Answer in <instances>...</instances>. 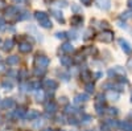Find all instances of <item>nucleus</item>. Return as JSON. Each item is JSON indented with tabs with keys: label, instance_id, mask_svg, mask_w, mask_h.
Wrapping results in <instances>:
<instances>
[{
	"label": "nucleus",
	"instance_id": "aec40b11",
	"mask_svg": "<svg viewBox=\"0 0 132 131\" xmlns=\"http://www.w3.org/2000/svg\"><path fill=\"white\" fill-rule=\"evenodd\" d=\"M61 49H62V52H65V53H71V52H74V47L71 45L70 42H65L63 45L61 47Z\"/></svg>",
	"mask_w": 132,
	"mask_h": 131
},
{
	"label": "nucleus",
	"instance_id": "423d86ee",
	"mask_svg": "<svg viewBox=\"0 0 132 131\" xmlns=\"http://www.w3.org/2000/svg\"><path fill=\"white\" fill-rule=\"evenodd\" d=\"M70 23H71V25H74V27H79V25H82V23H83V17H82L81 15H74V16H71Z\"/></svg>",
	"mask_w": 132,
	"mask_h": 131
},
{
	"label": "nucleus",
	"instance_id": "a19ab883",
	"mask_svg": "<svg viewBox=\"0 0 132 131\" xmlns=\"http://www.w3.org/2000/svg\"><path fill=\"white\" fill-rule=\"evenodd\" d=\"M68 35H69V37H71V38H77V32L75 30H70V32H68Z\"/></svg>",
	"mask_w": 132,
	"mask_h": 131
},
{
	"label": "nucleus",
	"instance_id": "bb28decb",
	"mask_svg": "<svg viewBox=\"0 0 132 131\" xmlns=\"http://www.w3.org/2000/svg\"><path fill=\"white\" fill-rule=\"evenodd\" d=\"M65 113L66 114H75L77 113V109L74 106H71V105H68V106L65 107Z\"/></svg>",
	"mask_w": 132,
	"mask_h": 131
},
{
	"label": "nucleus",
	"instance_id": "c85d7f7f",
	"mask_svg": "<svg viewBox=\"0 0 132 131\" xmlns=\"http://www.w3.org/2000/svg\"><path fill=\"white\" fill-rule=\"evenodd\" d=\"M23 117H25V111L23 109H17L15 111V118H23Z\"/></svg>",
	"mask_w": 132,
	"mask_h": 131
},
{
	"label": "nucleus",
	"instance_id": "49530a36",
	"mask_svg": "<svg viewBox=\"0 0 132 131\" xmlns=\"http://www.w3.org/2000/svg\"><path fill=\"white\" fill-rule=\"evenodd\" d=\"M94 77H95V80H99V78L102 77V73H101V72H98V73H95V74H94Z\"/></svg>",
	"mask_w": 132,
	"mask_h": 131
},
{
	"label": "nucleus",
	"instance_id": "f257e3e1",
	"mask_svg": "<svg viewBox=\"0 0 132 131\" xmlns=\"http://www.w3.org/2000/svg\"><path fill=\"white\" fill-rule=\"evenodd\" d=\"M49 58L46 57V56H36V58H35V64H36V68H41V69H45V68H48V65H49Z\"/></svg>",
	"mask_w": 132,
	"mask_h": 131
},
{
	"label": "nucleus",
	"instance_id": "473e14b6",
	"mask_svg": "<svg viewBox=\"0 0 132 131\" xmlns=\"http://www.w3.org/2000/svg\"><path fill=\"white\" fill-rule=\"evenodd\" d=\"M71 9L74 11L77 15H78V13H82V8H81L78 4H71Z\"/></svg>",
	"mask_w": 132,
	"mask_h": 131
},
{
	"label": "nucleus",
	"instance_id": "cd10ccee",
	"mask_svg": "<svg viewBox=\"0 0 132 131\" xmlns=\"http://www.w3.org/2000/svg\"><path fill=\"white\" fill-rule=\"evenodd\" d=\"M40 27H42V28H52V21H50V19H48V20H44V21H41L40 23Z\"/></svg>",
	"mask_w": 132,
	"mask_h": 131
},
{
	"label": "nucleus",
	"instance_id": "6e6d98bb",
	"mask_svg": "<svg viewBox=\"0 0 132 131\" xmlns=\"http://www.w3.org/2000/svg\"><path fill=\"white\" fill-rule=\"evenodd\" d=\"M13 2H15V3H21L23 0H13Z\"/></svg>",
	"mask_w": 132,
	"mask_h": 131
},
{
	"label": "nucleus",
	"instance_id": "b1692460",
	"mask_svg": "<svg viewBox=\"0 0 132 131\" xmlns=\"http://www.w3.org/2000/svg\"><path fill=\"white\" fill-rule=\"evenodd\" d=\"M7 62H8V65H16V64H19V57L17 56H9L7 58Z\"/></svg>",
	"mask_w": 132,
	"mask_h": 131
},
{
	"label": "nucleus",
	"instance_id": "c9c22d12",
	"mask_svg": "<svg viewBox=\"0 0 132 131\" xmlns=\"http://www.w3.org/2000/svg\"><path fill=\"white\" fill-rule=\"evenodd\" d=\"M120 17H122V19H124V20H127V19H131V17H132V12H131V11H127V12H123L122 15H120Z\"/></svg>",
	"mask_w": 132,
	"mask_h": 131
},
{
	"label": "nucleus",
	"instance_id": "6ab92c4d",
	"mask_svg": "<svg viewBox=\"0 0 132 131\" xmlns=\"http://www.w3.org/2000/svg\"><path fill=\"white\" fill-rule=\"evenodd\" d=\"M104 126L110 130H112V128H116L119 126V123H118V121H114V119H108V121H106Z\"/></svg>",
	"mask_w": 132,
	"mask_h": 131
},
{
	"label": "nucleus",
	"instance_id": "dca6fc26",
	"mask_svg": "<svg viewBox=\"0 0 132 131\" xmlns=\"http://www.w3.org/2000/svg\"><path fill=\"white\" fill-rule=\"evenodd\" d=\"M2 106L4 107V109H12L13 106H15V101L13 99H11V98H8V99H4L3 102H2Z\"/></svg>",
	"mask_w": 132,
	"mask_h": 131
},
{
	"label": "nucleus",
	"instance_id": "4c0bfd02",
	"mask_svg": "<svg viewBox=\"0 0 132 131\" xmlns=\"http://www.w3.org/2000/svg\"><path fill=\"white\" fill-rule=\"evenodd\" d=\"M35 74H36V75H44V74H45V69L36 68V69H35Z\"/></svg>",
	"mask_w": 132,
	"mask_h": 131
},
{
	"label": "nucleus",
	"instance_id": "9b49d317",
	"mask_svg": "<svg viewBox=\"0 0 132 131\" xmlns=\"http://www.w3.org/2000/svg\"><path fill=\"white\" fill-rule=\"evenodd\" d=\"M35 17L38 20V23H41V21L48 20V19H49L48 13H46V12H42V11H37V12L35 13Z\"/></svg>",
	"mask_w": 132,
	"mask_h": 131
},
{
	"label": "nucleus",
	"instance_id": "58836bf2",
	"mask_svg": "<svg viewBox=\"0 0 132 131\" xmlns=\"http://www.w3.org/2000/svg\"><path fill=\"white\" fill-rule=\"evenodd\" d=\"M42 123H44V121H41V119H40V121H37V122H35V123H33V128L38 130L40 127H42Z\"/></svg>",
	"mask_w": 132,
	"mask_h": 131
},
{
	"label": "nucleus",
	"instance_id": "5701e85b",
	"mask_svg": "<svg viewBox=\"0 0 132 131\" xmlns=\"http://www.w3.org/2000/svg\"><path fill=\"white\" fill-rule=\"evenodd\" d=\"M2 86L4 87L5 90H11L13 87V83H12V81H9V80H4L3 83H2Z\"/></svg>",
	"mask_w": 132,
	"mask_h": 131
},
{
	"label": "nucleus",
	"instance_id": "4d7b16f0",
	"mask_svg": "<svg viewBox=\"0 0 132 131\" xmlns=\"http://www.w3.org/2000/svg\"><path fill=\"white\" fill-rule=\"evenodd\" d=\"M131 102H132V94H131Z\"/></svg>",
	"mask_w": 132,
	"mask_h": 131
},
{
	"label": "nucleus",
	"instance_id": "ddd939ff",
	"mask_svg": "<svg viewBox=\"0 0 132 131\" xmlns=\"http://www.w3.org/2000/svg\"><path fill=\"white\" fill-rule=\"evenodd\" d=\"M40 117V113L37 110H29L27 114H25V118L29 119V121H33V119H37Z\"/></svg>",
	"mask_w": 132,
	"mask_h": 131
},
{
	"label": "nucleus",
	"instance_id": "8fccbe9b",
	"mask_svg": "<svg viewBox=\"0 0 132 131\" xmlns=\"http://www.w3.org/2000/svg\"><path fill=\"white\" fill-rule=\"evenodd\" d=\"M119 27H120V28H127L126 23H119Z\"/></svg>",
	"mask_w": 132,
	"mask_h": 131
},
{
	"label": "nucleus",
	"instance_id": "a18cd8bd",
	"mask_svg": "<svg viewBox=\"0 0 132 131\" xmlns=\"http://www.w3.org/2000/svg\"><path fill=\"white\" fill-rule=\"evenodd\" d=\"M91 37V30H86L85 33V38H90Z\"/></svg>",
	"mask_w": 132,
	"mask_h": 131
},
{
	"label": "nucleus",
	"instance_id": "09e8293b",
	"mask_svg": "<svg viewBox=\"0 0 132 131\" xmlns=\"http://www.w3.org/2000/svg\"><path fill=\"white\" fill-rule=\"evenodd\" d=\"M58 5H60V7H61V5H62V7H66V2H65V0H62V2L60 0V2H58Z\"/></svg>",
	"mask_w": 132,
	"mask_h": 131
},
{
	"label": "nucleus",
	"instance_id": "39448f33",
	"mask_svg": "<svg viewBox=\"0 0 132 131\" xmlns=\"http://www.w3.org/2000/svg\"><path fill=\"white\" fill-rule=\"evenodd\" d=\"M95 3L98 8H101L103 11H108L111 8V0H95Z\"/></svg>",
	"mask_w": 132,
	"mask_h": 131
},
{
	"label": "nucleus",
	"instance_id": "ea45409f",
	"mask_svg": "<svg viewBox=\"0 0 132 131\" xmlns=\"http://www.w3.org/2000/svg\"><path fill=\"white\" fill-rule=\"evenodd\" d=\"M17 75H19V78H20V80H24V78L27 77V72H25V70H20Z\"/></svg>",
	"mask_w": 132,
	"mask_h": 131
},
{
	"label": "nucleus",
	"instance_id": "37998d69",
	"mask_svg": "<svg viewBox=\"0 0 132 131\" xmlns=\"http://www.w3.org/2000/svg\"><path fill=\"white\" fill-rule=\"evenodd\" d=\"M127 68H129V70L132 72V58L128 60V62H127Z\"/></svg>",
	"mask_w": 132,
	"mask_h": 131
},
{
	"label": "nucleus",
	"instance_id": "393cba45",
	"mask_svg": "<svg viewBox=\"0 0 132 131\" xmlns=\"http://www.w3.org/2000/svg\"><path fill=\"white\" fill-rule=\"evenodd\" d=\"M35 98H36V101H37V102H42V101H44V98H45V94H44V91L37 90V91H36Z\"/></svg>",
	"mask_w": 132,
	"mask_h": 131
},
{
	"label": "nucleus",
	"instance_id": "f03ea898",
	"mask_svg": "<svg viewBox=\"0 0 132 131\" xmlns=\"http://www.w3.org/2000/svg\"><path fill=\"white\" fill-rule=\"evenodd\" d=\"M98 40L99 41H102V42H112L114 41V32H111V30H103L101 35H99V37H98Z\"/></svg>",
	"mask_w": 132,
	"mask_h": 131
},
{
	"label": "nucleus",
	"instance_id": "864d4df0",
	"mask_svg": "<svg viewBox=\"0 0 132 131\" xmlns=\"http://www.w3.org/2000/svg\"><path fill=\"white\" fill-rule=\"evenodd\" d=\"M4 7V2H3V0H0V8H3Z\"/></svg>",
	"mask_w": 132,
	"mask_h": 131
},
{
	"label": "nucleus",
	"instance_id": "7ed1b4c3",
	"mask_svg": "<svg viewBox=\"0 0 132 131\" xmlns=\"http://www.w3.org/2000/svg\"><path fill=\"white\" fill-rule=\"evenodd\" d=\"M119 45L120 48H122V50L126 53V54H131L132 53V47H131V44L124 40V38H119Z\"/></svg>",
	"mask_w": 132,
	"mask_h": 131
},
{
	"label": "nucleus",
	"instance_id": "7c9ffc66",
	"mask_svg": "<svg viewBox=\"0 0 132 131\" xmlns=\"http://www.w3.org/2000/svg\"><path fill=\"white\" fill-rule=\"evenodd\" d=\"M91 121H93V117H91V115H87V114H86V115H83V117H82V123H83V125L90 123Z\"/></svg>",
	"mask_w": 132,
	"mask_h": 131
},
{
	"label": "nucleus",
	"instance_id": "a878e982",
	"mask_svg": "<svg viewBox=\"0 0 132 131\" xmlns=\"http://www.w3.org/2000/svg\"><path fill=\"white\" fill-rule=\"evenodd\" d=\"M95 110H96V113L99 115L103 114L104 113V105L103 103H95Z\"/></svg>",
	"mask_w": 132,
	"mask_h": 131
},
{
	"label": "nucleus",
	"instance_id": "6e6552de",
	"mask_svg": "<svg viewBox=\"0 0 132 131\" xmlns=\"http://www.w3.org/2000/svg\"><path fill=\"white\" fill-rule=\"evenodd\" d=\"M119 97H120V94L118 91H115V90H108L106 93V98H107V99H110V101H118Z\"/></svg>",
	"mask_w": 132,
	"mask_h": 131
},
{
	"label": "nucleus",
	"instance_id": "2eb2a0df",
	"mask_svg": "<svg viewBox=\"0 0 132 131\" xmlns=\"http://www.w3.org/2000/svg\"><path fill=\"white\" fill-rule=\"evenodd\" d=\"M17 13H19V11H17L16 7H8V8L5 9V15H7L8 17H13V16L17 15Z\"/></svg>",
	"mask_w": 132,
	"mask_h": 131
},
{
	"label": "nucleus",
	"instance_id": "72a5a7b5",
	"mask_svg": "<svg viewBox=\"0 0 132 131\" xmlns=\"http://www.w3.org/2000/svg\"><path fill=\"white\" fill-rule=\"evenodd\" d=\"M104 98H106V95H103V94H98V95H96V101H95V103H104Z\"/></svg>",
	"mask_w": 132,
	"mask_h": 131
},
{
	"label": "nucleus",
	"instance_id": "4be33fe9",
	"mask_svg": "<svg viewBox=\"0 0 132 131\" xmlns=\"http://www.w3.org/2000/svg\"><path fill=\"white\" fill-rule=\"evenodd\" d=\"M81 75H82V80H83V81H86V83L89 82V81H90V78H91V73H90L89 70H86V69H85V70H82V74H81Z\"/></svg>",
	"mask_w": 132,
	"mask_h": 131
},
{
	"label": "nucleus",
	"instance_id": "f8f14e48",
	"mask_svg": "<svg viewBox=\"0 0 132 131\" xmlns=\"http://www.w3.org/2000/svg\"><path fill=\"white\" fill-rule=\"evenodd\" d=\"M87 101H89V95L87 94H78L74 98L75 103H83V102H87Z\"/></svg>",
	"mask_w": 132,
	"mask_h": 131
},
{
	"label": "nucleus",
	"instance_id": "79ce46f5",
	"mask_svg": "<svg viewBox=\"0 0 132 131\" xmlns=\"http://www.w3.org/2000/svg\"><path fill=\"white\" fill-rule=\"evenodd\" d=\"M81 3L85 4V5H90L93 3V0H81Z\"/></svg>",
	"mask_w": 132,
	"mask_h": 131
},
{
	"label": "nucleus",
	"instance_id": "9d476101",
	"mask_svg": "<svg viewBox=\"0 0 132 131\" xmlns=\"http://www.w3.org/2000/svg\"><path fill=\"white\" fill-rule=\"evenodd\" d=\"M45 110H46L48 114H54V113L57 111V105L54 103V102H48L45 105Z\"/></svg>",
	"mask_w": 132,
	"mask_h": 131
},
{
	"label": "nucleus",
	"instance_id": "13d9d810",
	"mask_svg": "<svg viewBox=\"0 0 132 131\" xmlns=\"http://www.w3.org/2000/svg\"><path fill=\"white\" fill-rule=\"evenodd\" d=\"M45 2H49V0H45Z\"/></svg>",
	"mask_w": 132,
	"mask_h": 131
},
{
	"label": "nucleus",
	"instance_id": "e433bc0d",
	"mask_svg": "<svg viewBox=\"0 0 132 131\" xmlns=\"http://www.w3.org/2000/svg\"><path fill=\"white\" fill-rule=\"evenodd\" d=\"M17 19H19V20H25V19H30V13H28V12H23V13H21V16H17Z\"/></svg>",
	"mask_w": 132,
	"mask_h": 131
},
{
	"label": "nucleus",
	"instance_id": "3c124183",
	"mask_svg": "<svg viewBox=\"0 0 132 131\" xmlns=\"http://www.w3.org/2000/svg\"><path fill=\"white\" fill-rule=\"evenodd\" d=\"M60 102L65 103V102H66V97H62V98H60Z\"/></svg>",
	"mask_w": 132,
	"mask_h": 131
},
{
	"label": "nucleus",
	"instance_id": "c756f323",
	"mask_svg": "<svg viewBox=\"0 0 132 131\" xmlns=\"http://www.w3.org/2000/svg\"><path fill=\"white\" fill-rule=\"evenodd\" d=\"M118 109H115V107H110V109H107V114L108 115H111V117H115V115H118Z\"/></svg>",
	"mask_w": 132,
	"mask_h": 131
},
{
	"label": "nucleus",
	"instance_id": "1a4fd4ad",
	"mask_svg": "<svg viewBox=\"0 0 132 131\" xmlns=\"http://www.w3.org/2000/svg\"><path fill=\"white\" fill-rule=\"evenodd\" d=\"M50 13L57 19L58 23H61V24L65 23V19H63V16H62V12H61V11H58V9H52V11H50Z\"/></svg>",
	"mask_w": 132,
	"mask_h": 131
},
{
	"label": "nucleus",
	"instance_id": "2f4dec72",
	"mask_svg": "<svg viewBox=\"0 0 132 131\" xmlns=\"http://www.w3.org/2000/svg\"><path fill=\"white\" fill-rule=\"evenodd\" d=\"M85 89H86L87 93H94V85L91 82H87L86 86H85Z\"/></svg>",
	"mask_w": 132,
	"mask_h": 131
},
{
	"label": "nucleus",
	"instance_id": "0eeeda50",
	"mask_svg": "<svg viewBox=\"0 0 132 131\" xmlns=\"http://www.w3.org/2000/svg\"><path fill=\"white\" fill-rule=\"evenodd\" d=\"M19 50L21 52V53H29L30 50H32V45L29 42H20L19 44Z\"/></svg>",
	"mask_w": 132,
	"mask_h": 131
},
{
	"label": "nucleus",
	"instance_id": "5fc2aeb1",
	"mask_svg": "<svg viewBox=\"0 0 132 131\" xmlns=\"http://www.w3.org/2000/svg\"><path fill=\"white\" fill-rule=\"evenodd\" d=\"M44 131H54V130H53V128H45Z\"/></svg>",
	"mask_w": 132,
	"mask_h": 131
},
{
	"label": "nucleus",
	"instance_id": "412c9836",
	"mask_svg": "<svg viewBox=\"0 0 132 131\" xmlns=\"http://www.w3.org/2000/svg\"><path fill=\"white\" fill-rule=\"evenodd\" d=\"M112 72H114L115 74H119V75H122V77H124V75H126V69H124L123 66H119V65H116V66H114Z\"/></svg>",
	"mask_w": 132,
	"mask_h": 131
},
{
	"label": "nucleus",
	"instance_id": "4468645a",
	"mask_svg": "<svg viewBox=\"0 0 132 131\" xmlns=\"http://www.w3.org/2000/svg\"><path fill=\"white\" fill-rule=\"evenodd\" d=\"M13 45H15V42H13V40H5L4 42H3V50H5V52H8V50H11V49H12L13 48Z\"/></svg>",
	"mask_w": 132,
	"mask_h": 131
},
{
	"label": "nucleus",
	"instance_id": "c03bdc74",
	"mask_svg": "<svg viewBox=\"0 0 132 131\" xmlns=\"http://www.w3.org/2000/svg\"><path fill=\"white\" fill-rule=\"evenodd\" d=\"M69 123H70V125H77L78 122H77L75 118H70V119H69Z\"/></svg>",
	"mask_w": 132,
	"mask_h": 131
},
{
	"label": "nucleus",
	"instance_id": "f704fd0d",
	"mask_svg": "<svg viewBox=\"0 0 132 131\" xmlns=\"http://www.w3.org/2000/svg\"><path fill=\"white\" fill-rule=\"evenodd\" d=\"M56 37L60 38V40H61V38L63 40V38L68 37V32H57V33H56Z\"/></svg>",
	"mask_w": 132,
	"mask_h": 131
},
{
	"label": "nucleus",
	"instance_id": "20e7f679",
	"mask_svg": "<svg viewBox=\"0 0 132 131\" xmlns=\"http://www.w3.org/2000/svg\"><path fill=\"white\" fill-rule=\"evenodd\" d=\"M44 87L45 89H48V90H56L57 87H58V82L56 81V80H45L44 81Z\"/></svg>",
	"mask_w": 132,
	"mask_h": 131
},
{
	"label": "nucleus",
	"instance_id": "603ef678",
	"mask_svg": "<svg viewBox=\"0 0 132 131\" xmlns=\"http://www.w3.org/2000/svg\"><path fill=\"white\" fill-rule=\"evenodd\" d=\"M128 7L132 9V0H128Z\"/></svg>",
	"mask_w": 132,
	"mask_h": 131
},
{
	"label": "nucleus",
	"instance_id": "de8ad7c7",
	"mask_svg": "<svg viewBox=\"0 0 132 131\" xmlns=\"http://www.w3.org/2000/svg\"><path fill=\"white\" fill-rule=\"evenodd\" d=\"M5 72V66H4V64H0V73H4Z\"/></svg>",
	"mask_w": 132,
	"mask_h": 131
},
{
	"label": "nucleus",
	"instance_id": "f3484780",
	"mask_svg": "<svg viewBox=\"0 0 132 131\" xmlns=\"http://www.w3.org/2000/svg\"><path fill=\"white\" fill-rule=\"evenodd\" d=\"M61 61V65H63V66H71V64H73V60L71 57H68V56H63L60 58Z\"/></svg>",
	"mask_w": 132,
	"mask_h": 131
},
{
	"label": "nucleus",
	"instance_id": "a211bd4d",
	"mask_svg": "<svg viewBox=\"0 0 132 131\" xmlns=\"http://www.w3.org/2000/svg\"><path fill=\"white\" fill-rule=\"evenodd\" d=\"M120 127H122L123 131H132V121H124L120 123Z\"/></svg>",
	"mask_w": 132,
	"mask_h": 131
}]
</instances>
